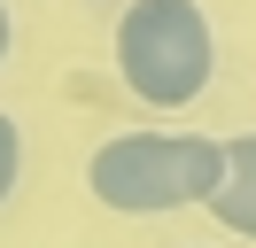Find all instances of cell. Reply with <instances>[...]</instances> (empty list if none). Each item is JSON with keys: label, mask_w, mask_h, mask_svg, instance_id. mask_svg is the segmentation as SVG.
<instances>
[{"label": "cell", "mask_w": 256, "mask_h": 248, "mask_svg": "<svg viewBox=\"0 0 256 248\" xmlns=\"http://www.w3.org/2000/svg\"><path fill=\"white\" fill-rule=\"evenodd\" d=\"M218 178H225V140L210 132H109L86 155L94 202H109L124 217H163L186 202H210Z\"/></svg>", "instance_id": "cell-1"}, {"label": "cell", "mask_w": 256, "mask_h": 248, "mask_svg": "<svg viewBox=\"0 0 256 248\" xmlns=\"http://www.w3.org/2000/svg\"><path fill=\"white\" fill-rule=\"evenodd\" d=\"M218 70V31L202 0H124L116 16V78L148 108H186L210 93Z\"/></svg>", "instance_id": "cell-2"}, {"label": "cell", "mask_w": 256, "mask_h": 248, "mask_svg": "<svg viewBox=\"0 0 256 248\" xmlns=\"http://www.w3.org/2000/svg\"><path fill=\"white\" fill-rule=\"evenodd\" d=\"M202 210L218 217L225 232L256 240V132H233V140H225V178H218V194H210Z\"/></svg>", "instance_id": "cell-3"}, {"label": "cell", "mask_w": 256, "mask_h": 248, "mask_svg": "<svg viewBox=\"0 0 256 248\" xmlns=\"http://www.w3.org/2000/svg\"><path fill=\"white\" fill-rule=\"evenodd\" d=\"M16 178H24V132H16V116L0 108V202L16 194Z\"/></svg>", "instance_id": "cell-4"}, {"label": "cell", "mask_w": 256, "mask_h": 248, "mask_svg": "<svg viewBox=\"0 0 256 248\" xmlns=\"http://www.w3.org/2000/svg\"><path fill=\"white\" fill-rule=\"evenodd\" d=\"M8 46H16V16H8V0H0V62H8Z\"/></svg>", "instance_id": "cell-5"}, {"label": "cell", "mask_w": 256, "mask_h": 248, "mask_svg": "<svg viewBox=\"0 0 256 248\" xmlns=\"http://www.w3.org/2000/svg\"><path fill=\"white\" fill-rule=\"evenodd\" d=\"M186 248H210V240H186Z\"/></svg>", "instance_id": "cell-6"}]
</instances>
